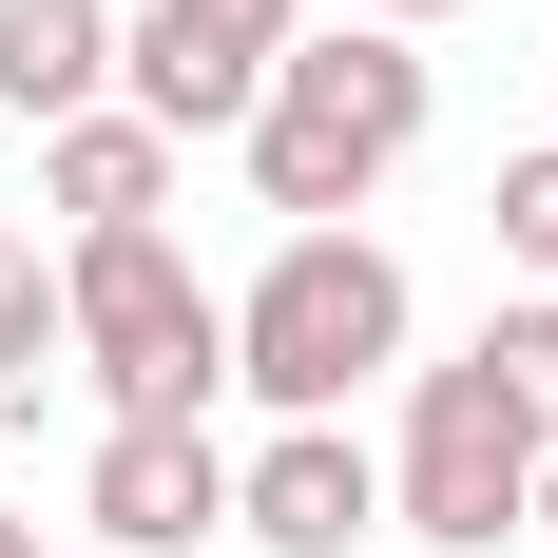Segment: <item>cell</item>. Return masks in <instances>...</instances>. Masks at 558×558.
Masks as SVG:
<instances>
[{
	"label": "cell",
	"mask_w": 558,
	"mask_h": 558,
	"mask_svg": "<svg viewBox=\"0 0 558 558\" xmlns=\"http://www.w3.org/2000/svg\"><path fill=\"white\" fill-rule=\"evenodd\" d=\"M77 558H116V539H77Z\"/></svg>",
	"instance_id": "cell-16"
},
{
	"label": "cell",
	"mask_w": 558,
	"mask_h": 558,
	"mask_svg": "<svg viewBox=\"0 0 558 558\" xmlns=\"http://www.w3.org/2000/svg\"><path fill=\"white\" fill-rule=\"evenodd\" d=\"M289 20H308V0H289Z\"/></svg>",
	"instance_id": "cell-17"
},
{
	"label": "cell",
	"mask_w": 558,
	"mask_h": 558,
	"mask_svg": "<svg viewBox=\"0 0 558 558\" xmlns=\"http://www.w3.org/2000/svg\"><path fill=\"white\" fill-rule=\"evenodd\" d=\"M482 366H501V404H520V424L558 444V289H520L501 328H482Z\"/></svg>",
	"instance_id": "cell-11"
},
{
	"label": "cell",
	"mask_w": 558,
	"mask_h": 558,
	"mask_svg": "<svg viewBox=\"0 0 558 558\" xmlns=\"http://www.w3.org/2000/svg\"><path fill=\"white\" fill-rule=\"evenodd\" d=\"M39 213H77V231H155V213H173V135H155L135 97L58 116V135H39Z\"/></svg>",
	"instance_id": "cell-8"
},
{
	"label": "cell",
	"mask_w": 558,
	"mask_h": 558,
	"mask_svg": "<svg viewBox=\"0 0 558 558\" xmlns=\"http://www.w3.org/2000/svg\"><path fill=\"white\" fill-rule=\"evenodd\" d=\"M520 501H539V424L501 404V366H482V347H462V366H424V386H404L386 520H404V539H444V558H501Z\"/></svg>",
	"instance_id": "cell-4"
},
{
	"label": "cell",
	"mask_w": 558,
	"mask_h": 558,
	"mask_svg": "<svg viewBox=\"0 0 558 558\" xmlns=\"http://www.w3.org/2000/svg\"><path fill=\"white\" fill-rule=\"evenodd\" d=\"M404 366V251L386 231H270V270L231 289V386L270 424H347Z\"/></svg>",
	"instance_id": "cell-2"
},
{
	"label": "cell",
	"mask_w": 558,
	"mask_h": 558,
	"mask_svg": "<svg viewBox=\"0 0 558 558\" xmlns=\"http://www.w3.org/2000/svg\"><path fill=\"white\" fill-rule=\"evenodd\" d=\"M482 213H501V251L558 289V135H539V155H501V193H482Z\"/></svg>",
	"instance_id": "cell-12"
},
{
	"label": "cell",
	"mask_w": 558,
	"mask_h": 558,
	"mask_svg": "<svg viewBox=\"0 0 558 558\" xmlns=\"http://www.w3.org/2000/svg\"><path fill=\"white\" fill-rule=\"evenodd\" d=\"M366 20H386V39H424V20H462V0H366Z\"/></svg>",
	"instance_id": "cell-13"
},
{
	"label": "cell",
	"mask_w": 558,
	"mask_h": 558,
	"mask_svg": "<svg viewBox=\"0 0 558 558\" xmlns=\"http://www.w3.org/2000/svg\"><path fill=\"white\" fill-rule=\"evenodd\" d=\"M39 386H58V270L0 231V424H39Z\"/></svg>",
	"instance_id": "cell-10"
},
{
	"label": "cell",
	"mask_w": 558,
	"mask_h": 558,
	"mask_svg": "<svg viewBox=\"0 0 558 558\" xmlns=\"http://www.w3.org/2000/svg\"><path fill=\"white\" fill-rule=\"evenodd\" d=\"M520 520H539V539H558V444H539V501H520Z\"/></svg>",
	"instance_id": "cell-15"
},
{
	"label": "cell",
	"mask_w": 558,
	"mask_h": 558,
	"mask_svg": "<svg viewBox=\"0 0 558 558\" xmlns=\"http://www.w3.org/2000/svg\"><path fill=\"white\" fill-rule=\"evenodd\" d=\"M58 366H77L116 424H213L231 289H193L173 231H77V251H58Z\"/></svg>",
	"instance_id": "cell-3"
},
{
	"label": "cell",
	"mask_w": 558,
	"mask_h": 558,
	"mask_svg": "<svg viewBox=\"0 0 558 558\" xmlns=\"http://www.w3.org/2000/svg\"><path fill=\"white\" fill-rule=\"evenodd\" d=\"M116 97V0H0V116H97Z\"/></svg>",
	"instance_id": "cell-9"
},
{
	"label": "cell",
	"mask_w": 558,
	"mask_h": 558,
	"mask_svg": "<svg viewBox=\"0 0 558 558\" xmlns=\"http://www.w3.org/2000/svg\"><path fill=\"white\" fill-rule=\"evenodd\" d=\"M77 520H97L116 558H193V539H231V444H213V424H97Z\"/></svg>",
	"instance_id": "cell-6"
},
{
	"label": "cell",
	"mask_w": 558,
	"mask_h": 558,
	"mask_svg": "<svg viewBox=\"0 0 558 558\" xmlns=\"http://www.w3.org/2000/svg\"><path fill=\"white\" fill-rule=\"evenodd\" d=\"M231 539H270V558H366V539H386V462L347 444V424H270V444L231 462Z\"/></svg>",
	"instance_id": "cell-7"
},
{
	"label": "cell",
	"mask_w": 558,
	"mask_h": 558,
	"mask_svg": "<svg viewBox=\"0 0 558 558\" xmlns=\"http://www.w3.org/2000/svg\"><path fill=\"white\" fill-rule=\"evenodd\" d=\"M0 558H58V539H39V520H20V501H0Z\"/></svg>",
	"instance_id": "cell-14"
},
{
	"label": "cell",
	"mask_w": 558,
	"mask_h": 558,
	"mask_svg": "<svg viewBox=\"0 0 558 558\" xmlns=\"http://www.w3.org/2000/svg\"><path fill=\"white\" fill-rule=\"evenodd\" d=\"M424 116H444V77H424V39H386V20H308V39L270 58V97H251V213L289 231H347L366 193H386L404 155H424Z\"/></svg>",
	"instance_id": "cell-1"
},
{
	"label": "cell",
	"mask_w": 558,
	"mask_h": 558,
	"mask_svg": "<svg viewBox=\"0 0 558 558\" xmlns=\"http://www.w3.org/2000/svg\"><path fill=\"white\" fill-rule=\"evenodd\" d=\"M289 39H308L289 0H135V20H116V97L193 155V135H251V97H270Z\"/></svg>",
	"instance_id": "cell-5"
}]
</instances>
